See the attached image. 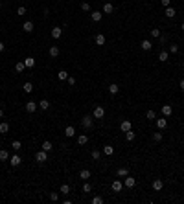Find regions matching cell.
I'll return each instance as SVG.
<instances>
[{"mask_svg":"<svg viewBox=\"0 0 184 204\" xmlns=\"http://www.w3.org/2000/svg\"><path fill=\"white\" fill-rule=\"evenodd\" d=\"M92 120H94V118L90 116V114H87V116L81 118V125L85 127V129H90V127H92Z\"/></svg>","mask_w":184,"mask_h":204,"instance_id":"obj_1","label":"cell"},{"mask_svg":"<svg viewBox=\"0 0 184 204\" xmlns=\"http://www.w3.org/2000/svg\"><path fill=\"white\" fill-rule=\"evenodd\" d=\"M35 160H37L39 164H44V162L48 160V153H46V151H42V149H41V151H39L37 155H35Z\"/></svg>","mask_w":184,"mask_h":204,"instance_id":"obj_2","label":"cell"},{"mask_svg":"<svg viewBox=\"0 0 184 204\" xmlns=\"http://www.w3.org/2000/svg\"><path fill=\"white\" fill-rule=\"evenodd\" d=\"M103 116H105V108H103V107H96V108H94L92 118H98V120H99V118H103Z\"/></svg>","mask_w":184,"mask_h":204,"instance_id":"obj_3","label":"cell"},{"mask_svg":"<svg viewBox=\"0 0 184 204\" xmlns=\"http://www.w3.org/2000/svg\"><path fill=\"white\" fill-rule=\"evenodd\" d=\"M157 127H158V131H164V129L168 127V120H166V116H164V118H158V120H157Z\"/></svg>","mask_w":184,"mask_h":204,"instance_id":"obj_4","label":"cell"},{"mask_svg":"<svg viewBox=\"0 0 184 204\" xmlns=\"http://www.w3.org/2000/svg\"><path fill=\"white\" fill-rule=\"evenodd\" d=\"M111 13H114V6L111 2H105L103 4V15H111Z\"/></svg>","mask_w":184,"mask_h":204,"instance_id":"obj_5","label":"cell"},{"mask_svg":"<svg viewBox=\"0 0 184 204\" xmlns=\"http://www.w3.org/2000/svg\"><path fill=\"white\" fill-rule=\"evenodd\" d=\"M105 41H107V39H105V35H103V33H98V35L94 37V42H96L98 46H103V44H105Z\"/></svg>","mask_w":184,"mask_h":204,"instance_id":"obj_6","label":"cell"},{"mask_svg":"<svg viewBox=\"0 0 184 204\" xmlns=\"http://www.w3.org/2000/svg\"><path fill=\"white\" fill-rule=\"evenodd\" d=\"M9 164H11L13 167H17V166H21V164H22V160H21V156H18V155H13L11 158H9Z\"/></svg>","mask_w":184,"mask_h":204,"instance_id":"obj_7","label":"cell"},{"mask_svg":"<svg viewBox=\"0 0 184 204\" xmlns=\"http://www.w3.org/2000/svg\"><path fill=\"white\" fill-rule=\"evenodd\" d=\"M37 107H39V103H35V101H28L26 103V111L31 114V112H35L37 111Z\"/></svg>","mask_w":184,"mask_h":204,"instance_id":"obj_8","label":"cell"},{"mask_svg":"<svg viewBox=\"0 0 184 204\" xmlns=\"http://www.w3.org/2000/svg\"><path fill=\"white\" fill-rule=\"evenodd\" d=\"M61 35H63V28H61V26L52 28V37H53V39H59Z\"/></svg>","mask_w":184,"mask_h":204,"instance_id":"obj_9","label":"cell"},{"mask_svg":"<svg viewBox=\"0 0 184 204\" xmlns=\"http://www.w3.org/2000/svg\"><path fill=\"white\" fill-rule=\"evenodd\" d=\"M162 114H164L166 118H170L171 114H173V108H171V105H168V103H166V105H162Z\"/></svg>","mask_w":184,"mask_h":204,"instance_id":"obj_10","label":"cell"},{"mask_svg":"<svg viewBox=\"0 0 184 204\" xmlns=\"http://www.w3.org/2000/svg\"><path fill=\"white\" fill-rule=\"evenodd\" d=\"M125 188H135L136 186V180H135V177H125Z\"/></svg>","mask_w":184,"mask_h":204,"instance_id":"obj_11","label":"cell"},{"mask_svg":"<svg viewBox=\"0 0 184 204\" xmlns=\"http://www.w3.org/2000/svg\"><path fill=\"white\" fill-rule=\"evenodd\" d=\"M22 29H24L26 33H31V31H33V22H31V20H26V22L22 24Z\"/></svg>","mask_w":184,"mask_h":204,"instance_id":"obj_12","label":"cell"},{"mask_svg":"<svg viewBox=\"0 0 184 204\" xmlns=\"http://www.w3.org/2000/svg\"><path fill=\"white\" fill-rule=\"evenodd\" d=\"M162 188H164V182L160 180V178H157V180H153V190H155V191H160Z\"/></svg>","mask_w":184,"mask_h":204,"instance_id":"obj_13","label":"cell"},{"mask_svg":"<svg viewBox=\"0 0 184 204\" xmlns=\"http://www.w3.org/2000/svg\"><path fill=\"white\" fill-rule=\"evenodd\" d=\"M90 17H92V20H94V22H99V20L103 18V11H92Z\"/></svg>","mask_w":184,"mask_h":204,"instance_id":"obj_14","label":"cell"},{"mask_svg":"<svg viewBox=\"0 0 184 204\" xmlns=\"http://www.w3.org/2000/svg\"><path fill=\"white\" fill-rule=\"evenodd\" d=\"M120 129H122V131H123V132H127V131H131V121H129V120H123V121L120 123Z\"/></svg>","mask_w":184,"mask_h":204,"instance_id":"obj_15","label":"cell"},{"mask_svg":"<svg viewBox=\"0 0 184 204\" xmlns=\"http://www.w3.org/2000/svg\"><path fill=\"white\" fill-rule=\"evenodd\" d=\"M79 178H81V180H88V178H90V171H88V169H81V171H79Z\"/></svg>","mask_w":184,"mask_h":204,"instance_id":"obj_16","label":"cell"},{"mask_svg":"<svg viewBox=\"0 0 184 204\" xmlns=\"http://www.w3.org/2000/svg\"><path fill=\"white\" fill-rule=\"evenodd\" d=\"M140 46H142V50H146V52H149V50L153 48V44H151V41H147V39H144V41L140 42Z\"/></svg>","mask_w":184,"mask_h":204,"instance_id":"obj_17","label":"cell"},{"mask_svg":"<svg viewBox=\"0 0 184 204\" xmlns=\"http://www.w3.org/2000/svg\"><path fill=\"white\" fill-rule=\"evenodd\" d=\"M168 59H170V53H168L166 50H162V52L158 53V61H160V63H166Z\"/></svg>","mask_w":184,"mask_h":204,"instance_id":"obj_18","label":"cell"},{"mask_svg":"<svg viewBox=\"0 0 184 204\" xmlns=\"http://www.w3.org/2000/svg\"><path fill=\"white\" fill-rule=\"evenodd\" d=\"M41 149H42V151H46V153H50V151H52V149H53V145H52V142H42V145H41Z\"/></svg>","mask_w":184,"mask_h":204,"instance_id":"obj_19","label":"cell"},{"mask_svg":"<svg viewBox=\"0 0 184 204\" xmlns=\"http://www.w3.org/2000/svg\"><path fill=\"white\" fill-rule=\"evenodd\" d=\"M74 134H76V129H74L72 125H68L66 129H64V136H68V138H72Z\"/></svg>","mask_w":184,"mask_h":204,"instance_id":"obj_20","label":"cell"},{"mask_svg":"<svg viewBox=\"0 0 184 204\" xmlns=\"http://www.w3.org/2000/svg\"><path fill=\"white\" fill-rule=\"evenodd\" d=\"M24 64H26V68H33V66H35V59H33V57H26V59H24Z\"/></svg>","mask_w":184,"mask_h":204,"instance_id":"obj_21","label":"cell"},{"mask_svg":"<svg viewBox=\"0 0 184 204\" xmlns=\"http://www.w3.org/2000/svg\"><path fill=\"white\" fill-rule=\"evenodd\" d=\"M103 155L112 156V155H114V147H112V145H105V147H103Z\"/></svg>","mask_w":184,"mask_h":204,"instance_id":"obj_22","label":"cell"},{"mask_svg":"<svg viewBox=\"0 0 184 204\" xmlns=\"http://www.w3.org/2000/svg\"><path fill=\"white\" fill-rule=\"evenodd\" d=\"M175 15H177V11H175V9H173L171 6H168V8H166V17H168V18H173Z\"/></svg>","mask_w":184,"mask_h":204,"instance_id":"obj_23","label":"cell"},{"mask_svg":"<svg viewBox=\"0 0 184 204\" xmlns=\"http://www.w3.org/2000/svg\"><path fill=\"white\" fill-rule=\"evenodd\" d=\"M87 142H88V136H87V134H79V136H77V143H79V145H85Z\"/></svg>","mask_w":184,"mask_h":204,"instance_id":"obj_24","label":"cell"},{"mask_svg":"<svg viewBox=\"0 0 184 204\" xmlns=\"http://www.w3.org/2000/svg\"><path fill=\"white\" fill-rule=\"evenodd\" d=\"M109 92H111V94H112V96H114V94H118V92H120V87H118V85H116V83H112V85H109Z\"/></svg>","mask_w":184,"mask_h":204,"instance_id":"obj_25","label":"cell"},{"mask_svg":"<svg viewBox=\"0 0 184 204\" xmlns=\"http://www.w3.org/2000/svg\"><path fill=\"white\" fill-rule=\"evenodd\" d=\"M22 90H24V92H26V94H31V92H33V85H31V83H29V81H28V83H24V87H22Z\"/></svg>","mask_w":184,"mask_h":204,"instance_id":"obj_26","label":"cell"},{"mask_svg":"<svg viewBox=\"0 0 184 204\" xmlns=\"http://www.w3.org/2000/svg\"><path fill=\"white\" fill-rule=\"evenodd\" d=\"M39 107H41L42 111H48V108H50V101H48V99H41V101H39Z\"/></svg>","mask_w":184,"mask_h":204,"instance_id":"obj_27","label":"cell"},{"mask_svg":"<svg viewBox=\"0 0 184 204\" xmlns=\"http://www.w3.org/2000/svg\"><path fill=\"white\" fill-rule=\"evenodd\" d=\"M57 79H59V81H66V79H68V72L66 70H61V72L57 74Z\"/></svg>","mask_w":184,"mask_h":204,"instance_id":"obj_28","label":"cell"},{"mask_svg":"<svg viewBox=\"0 0 184 204\" xmlns=\"http://www.w3.org/2000/svg\"><path fill=\"white\" fill-rule=\"evenodd\" d=\"M59 55V46H50V57H57Z\"/></svg>","mask_w":184,"mask_h":204,"instance_id":"obj_29","label":"cell"},{"mask_svg":"<svg viewBox=\"0 0 184 204\" xmlns=\"http://www.w3.org/2000/svg\"><path fill=\"white\" fill-rule=\"evenodd\" d=\"M116 175H118V177H127V175H129V169H127V167H120V169L116 171Z\"/></svg>","mask_w":184,"mask_h":204,"instance_id":"obj_30","label":"cell"},{"mask_svg":"<svg viewBox=\"0 0 184 204\" xmlns=\"http://www.w3.org/2000/svg\"><path fill=\"white\" fill-rule=\"evenodd\" d=\"M112 191H116V193L122 191V182H120V180H114V182H112Z\"/></svg>","mask_w":184,"mask_h":204,"instance_id":"obj_31","label":"cell"},{"mask_svg":"<svg viewBox=\"0 0 184 204\" xmlns=\"http://www.w3.org/2000/svg\"><path fill=\"white\" fill-rule=\"evenodd\" d=\"M8 158H9V153L6 151V149H0V160H2V162H6Z\"/></svg>","mask_w":184,"mask_h":204,"instance_id":"obj_32","label":"cell"},{"mask_svg":"<svg viewBox=\"0 0 184 204\" xmlns=\"http://www.w3.org/2000/svg\"><path fill=\"white\" fill-rule=\"evenodd\" d=\"M8 131H9V123L2 121V123H0V132H2V134H6Z\"/></svg>","mask_w":184,"mask_h":204,"instance_id":"obj_33","label":"cell"},{"mask_svg":"<svg viewBox=\"0 0 184 204\" xmlns=\"http://www.w3.org/2000/svg\"><path fill=\"white\" fill-rule=\"evenodd\" d=\"M24 68H26V64H24V61H22V63H17V64H15V70H17L18 74H21V72H24Z\"/></svg>","mask_w":184,"mask_h":204,"instance_id":"obj_34","label":"cell"},{"mask_svg":"<svg viewBox=\"0 0 184 204\" xmlns=\"http://www.w3.org/2000/svg\"><path fill=\"white\" fill-rule=\"evenodd\" d=\"M59 191H61L63 195H68V193H70V186H68V184H63V186H61V190H59Z\"/></svg>","mask_w":184,"mask_h":204,"instance_id":"obj_35","label":"cell"},{"mask_svg":"<svg viewBox=\"0 0 184 204\" xmlns=\"http://www.w3.org/2000/svg\"><path fill=\"white\" fill-rule=\"evenodd\" d=\"M135 136H136V134L133 132V129H131V131H127V132H125V138H127L129 142H133V140H135Z\"/></svg>","mask_w":184,"mask_h":204,"instance_id":"obj_36","label":"cell"},{"mask_svg":"<svg viewBox=\"0 0 184 204\" xmlns=\"http://www.w3.org/2000/svg\"><path fill=\"white\" fill-rule=\"evenodd\" d=\"M153 140H155V142H162V132L160 131L153 132Z\"/></svg>","mask_w":184,"mask_h":204,"instance_id":"obj_37","label":"cell"},{"mask_svg":"<svg viewBox=\"0 0 184 204\" xmlns=\"http://www.w3.org/2000/svg\"><path fill=\"white\" fill-rule=\"evenodd\" d=\"M11 147L15 149V151H21V149H22V143H21V142H18V140H15V142L11 143Z\"/></svg>","mask_w":184,"mask_h":204,"instance_id":"obj_38","label":"cell"},{"mask_svg":"<svg viewBox=\"0 0 184 204\" xmlns=\"http://www.w3.org/2000/svg\"><path fill=\"white\" fill-rule=\"evenodd\" d=\"M146 118H147V120H155V118H157V114H155V111H147V114H146Z\"/></svg>","mask_w":184,"mask_h":204,"instance_id":"obj_39","label":"cell"},{"mask_svg":"<svg viewBox=\"0 0 184 204\" xmlns=\"http://www.w3.org/2000/svg\"><path fill=\"white\" fill-rule=\"evenodd\" d=\"M83 191H85V193H90V191H92V186H90L88 182H85V184H83Z\"/></svg>","mask_w":184,"mask_h":204,"instance_id":"obj_40","label":"cell"},{"mask_svg":"<svg viewBox=\"0 0 184 204\" xmlns=\"http://www.w3.org/2000/svg\"><path fill=\"white\" fill-rule=\"evenodd\" d=\"M57 199H59V193H57V191H52V193H50V201H53V202H55Z\"/></svg>","mask_w":184,"mask_h":204,"instance_id":"obj_41","label":"cell"},{"mask_svg":"<svg viewBox=\"0 0 184 204\" xmlns=\"http://www.w3.org/2000/svg\"><path fill=\"white\" fill-rule=\"evenodd\" d=\"M92 204H103V199L101 197H92Z\"/></svg>","mask_w":184,"mask_h":204,"instance_id":"obj_42","label":"cell"},{"mask_svg":"<svg viewBox=\"0 0 184 204\" xmlns=\"http://www.w3.org/2000/svg\"><path fill=\"white\" fill-rule=\"evenodd\" d=\"M81 9H83V11H90V4H88V2H83V4H81Z\"/></svg>","mask_w":184,"mask_h":204,"instance_id":"obj_43","label":"cell"},{"mask_svg":"<svg viewBox=\"0 0 184 204\" xmlns=\"http://www.w3.org/2000/svg\"><path fill=\"white\" fill-rule=\"evenodd\" d=\"M158 41H160V44H166V42H168V35H162V33H160Z\"/></svg>","mask_w":184,"mask_h":204,"instance_id":"obj_44","label":"cell"},{"mask_svg":"<svg viewBox=\"0 0 184 204\" xmlns=\"http://www.w3.org/2000/svg\"><path fill=\"white\" fill-rule=\"evenodd\" d=\"M99 156H101V153H99V151H92V158H94V160H99Z\"/></svg>","mask_w":184,"mask_h":204,"instance_id":"obj_45","label":"cell"},{"mask_svg":"<svg viewBox=\"0 0 184 204\" xmlns=\"http://www.w3.org/2000/svg\"><path fill=\"white\" fill-rule=\"evenodd\" d=\"M170 52H171V53H177V52H179V46H177V44H171V46H170Z\"/></svg>","mask_w":184,"mask_h":204,"instance_id":"obj_46","label":"cell"},{"mask_svg":"<svg viewBox=\"0 0 184 204\" xmlns=\"http://www.w3.org/2000/svg\"><path fill=\"white\" fill-rule=\"evenodd\" d=\"M66 81H68V85H70V87H74V85H76V77H70V76H68Z\"/></svg>","mask_w":184,"mask_h":204,"instance_id":"obj_47","label":"cell"},{"mask_svg":"<svg viewBox=\"0 0 184 204\" xmlns=\"http://www.w3.org/2000/svg\"><path fill=\"white\" fill-rule=\"evenodd\" d=\"M17 13H18V15H26V8H24V6H21V8L17 9Z\"/></svg>","mask_w":184,"mask_h":204,"instance_id":"obj_48","label":"cell"},{"mask_svg":"<svg viewBox=\"0 0 184 204\" xmlns=\"http://www.w3.org/2000/svg\"><path fill=\"white\" fill-rule=\"evenodd\" d=\"M151 35L153 37H160V29H151Z\"/></svg>","mask_w":184,"mask_h":204,"instance_id":"obj_49","label":"cell"},{"mask_svg":"<svg viewBox=\"0 0 184 204\" xmlns=\"http://www.w3.org/2000/svg\"><path fill=\"white\" fill-rule=\"evenodd\" d=\"M160 4H162L164 8H168V6H170V4H171V0H160Z\"/></svg>","mask_w":184,"mask_h":204,"instance_id":"obj_50","label":"cell"},{"mask_svg":"<svg viewBox=\"0 0 184 204\" xmlns=\"http://www.w3.org/2000/svg\"><path fill=\"white\" fill-rule=\"evenodd\" d=\"M179 85H181V90L184 92V79H181V83H179Z\"/></svg>","mask_w":184,"mask_h":204,"instance_id":"obj_51","label":"cell"},{"mask_svg":"<svg viewBox=\"0 0 184 204\" xmlns=\"http://www.w3.org/2000/svg\"><path fill=\"white\" fill-rule=\"evenodd\" d=\"M4 52V42H0V53Z\"/></svg>","mask_w":184,"mask_h":204,"instance_id":"obj_52","label":"cell"},{"mask_svg":"<svg viewBox=\"0 0 184 204\" xmlns=\"http://www.w3.org/2000/svg\"><path fill=\"white\" fill-rule=\"evenodd\" d=\"M4 116V108H0V118H2Z\"/></svg>","mask_w":184,"mask_h":204,"instance_id":"obj_53","label":"cell"},{"mask_svg":"<svg viewBox=\"0 0 184 204\" xmlns=\"http://www.w3.org/2000/svg\"><path fill=\"white\" fill-rule=\"evenodd\" d=\"M181 29H182V31H184V24H182V26H181Z\"/></svg>","mask_w":184,"mask_h":204,"instance_id":"obj_54","label":"cell"},{"mask_svg":"<svg viewBox=\"0 0 184 204\" xmlns=\"http://www.w3.org/2000/svg\"><path fill=\"white\" fill-rule=\"evenodd\" d=\"M0 8H2V2H0Z\"/></svg>","mask_w":184,"mask_h":204,"instance_id":"obj_55","label":"cell"},{"mask_svg":"<svg viewBox=\"0 0 184 204\" xmlns=\"http://www.w3.org/2000/svg\"><path fill=\"white\" fill-rule=\"evenodd\" d=\"M182 2H184V0H182Z\"/></svg>","mask_w":184,"mask_h":204,"instance_id":"obj_56","label":"cell"}]
</instances>
